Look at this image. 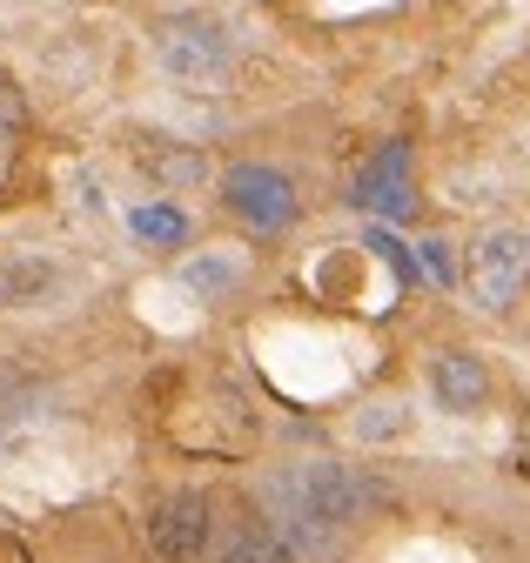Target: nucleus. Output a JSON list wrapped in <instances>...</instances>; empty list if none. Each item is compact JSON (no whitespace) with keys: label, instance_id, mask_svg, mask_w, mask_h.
<instances>
[{"label":"nucleus","instance_id":"2eb2a0df","mask_svg":"<svg viewBox=\"0 0 530 563\" xmlns=\"http://www.w3.org/2000/svg\"><path fill=\"white\" fill-rule=\"evenodd\" d=\"M417 268H423V282H437V289H450V282H456V255H450V242H443V235L417 242Z\"/></svg>","mask_w":530,"mask_h":563},{"label":"nucleus","instance_id":"423d86ee","mask_svg":"<svg viewBox=\"0 0 530 563\" xmlns=\"http://www.w3.org/2000/svg\"><path fill=\"white\" fill-rule=\"evenodd\" d=\"M350 201L369 208V216H383V222H410V208H417V188H410V141H383V148L356 168Z\"/></svg>","mask_w":530,"mask_h":563},{"label":"nucleus","instance_id":"4468645a","mask_svg":"<svg viewBox=\"0 0 530 563\" xmlns=\"http://www.w3.org/2000/svg\"><path fill=\"white\" fill-rule=\"evenodd\" d=\"M404 430H410V409H404V402H376L369 416H356V437H369V443L404 437Z\"/></svg>","mask_w":530,"mask_h":563},{"label":"nucleus","instance_id":"7ed1b4c3","mask_svg":"<svg viewBox=\"0 0 530 563\" xmlns=\"http://www.w3.org/2000/svg\"><path fill=\"white\" fill-rule=\"evenodd\" d=\"M222 208H229L242 229H255V235H283V229L302 216L296 181H289L283 168H269V162H235V168L222 175Z\"/></svg>","mask_w":530,"mask_h":563},{"label":"nucleus","instance_id":"39448f33","mask_svg":"<svg viewBox=\"0 0 530 563\" xmlns=\"http://www.w3.org/2000/svg\"><path fill=\"white\" fill-rule=\"evenodd\" d=\"M530 289V229H490L471 249V296L477 309H510Z\"/></svg>","mask_w":530,"mask_h":563},{"label":"nucleus","instance_id":"9b49d317","mask_svg":"<svg viewBox=\"0 0 530 563\" xmlns=\"http://www.w3.org/2000/svg\"><path fill=\"white\" fill-rule=\"evenodd\" d=\"M235 282H242V262H235V255H188V262H181V289L202 296V302L235 296Z\"/></svg>","mask_w":530,"mask_h":563},{"label":"nucleus","instance_id":"f257e3e1","mask_svg":"<svg viewBox=\"0 0 530 563\" xmlns=\"http://www.w3.org/2000/svg\"><path fill=\"white\" fill-rule=\"evenodd\" d=\"M262 504H269V523L283 530L296 563H322L343 550L350 523H363L376 504H389V489L350 463H289L262 483Z\"/></svg>","mask_w":530,"mask_h":563},{"label":"nucleus","instance_id":"ddd939ff","mask_svg":"<svg viewBox=\"0 0 530 563\" xmlns=\"http://www.w3.org/2000/svg\"><path fill=\"white\" fill-rule=\"evenodd\" d=\"M363 249H376V255L396 268V289H410V282H423V268H417V249H410V242H396V229H369V235H363Z\"/></svg>","mask_w":530,"mask_h":563},{"label":"nucleus","instance_id":"6e6552de","mask_svg":"<svg viewBox=\"0 0 530 563\" xmlns=\"http://www.w3.org/2000/svg\"><path fill=\"white\" fill-rule=\"evenodd\" d=\"M135 162H142V175H148L155 188H168V195L209 188V155H202V148H188V141H162V134H148L142 148H135Z\"/></svg>","mask_w":530,"mask_h":563},{"label":"nucleus","instance_id":"20e7f679","mask_svg":"<svg viewBox=\"0 0 530 563\" xmlns=\"http://www.w3.org/2000/svg\"><path fill=\"white\" fill-rule=\"evenodd\" d=\"M148 550L162 563H195L202 550H216V504L202 489H168L148 510Z\"/></svg>","mask_w":530,"mask_h":563},{"label":"nucleus","instance_id":"dca6fc26","mask_svg":"<svg viewBox=\"0 0 530 563\" xmlns=\"http://www.w3.org/2000/svg\"><path fill=\"white\" fill-rule=\"evenodd\" d=\"M517 456L530 463V416H523V430H517Z\"/></svg>","mask_w":530,"mask_h":563},{"label":"nucleus","instance_id":"1a4fd4ad","mask_svg":"<svg viewBox=\"0 0 530 563\" xmlns=\"http://www.w3.org/2000/svg\"><path fill=\"white\" fill-rule=\"evenodd\" d=\"M216 563H296V550L283 543V530L269 523V517H229L222 530H216V550H209Z\"/></svg>","mask_w":530,"mask_h":563},{"label":"nucleus","instance_id":"9d476101","mask_svg":"<svg viewBox=\"0 0 530 563\" xmlns=\"http://www.w3.org/2000/svg\"><path fill=\"white\" fill-rule=\"evenodd\" d=\"M128 235L148 242V249H181L188 242V216L175 201H142V208H128Z\"/></svg>","mask_w":530,"mask_h":563},{"label":"nucleus","instance_id":"f03ea898","mask_svg":"<svg viewBox=\"0 0 530 563\" xmlns=\"http://www.w3.org/2000/svg\"><path fill=\"white\" fill-rule=\"evenodd\" d=\"M155 67L175 88L216 95L235 75V41L216 14H168V21H155Z\"/></svg>","mask_w":530,"mask_h":563},{"label":"nucleus","instance_id":"0eeeda50","mask_svg":"<svg viewBox=\"0 0 530 563\" xmlns=\"http://www.w3.org/2000/svg\"><path fill=\"white\" fill-rule=\"evenodd\" d=\"M430 396L456 416H471L490 402V369L471 356V349H443V356H430Z\"/></svg>","mask_w":530,"mask_h":563},{"label":"nucleus","instance_id":"f8f14e48","mask_svg":"<svg viewBox=\"0 0 530 563\" xmlns=\"http://www.w3.org/2000/svg\"><path fill=\"white\" fill-rule=\"evenodd\" d=\"M60 282V268L54 262H41V255H27V262H14V268H0V309H34L47 289Z\"/></svg>","mask_w":530,"mask_h":563}]
</instances>
